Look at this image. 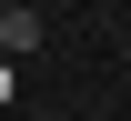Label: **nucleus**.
<instances>
[{"instance_id": "obj_1", "label": "nucleus", "mask_w": 131, "mask_h": 121, "mask_svg": "<svg viewBox=\"0 0 131 121\" xmlns=\"http://www.w3.org/2000/svg\"><path fill=\"white\" fill-rule=\"evenodd\" d=\"M30 51H40V10L0 0V61H30Z\"/></svg>"}]
</instances>
